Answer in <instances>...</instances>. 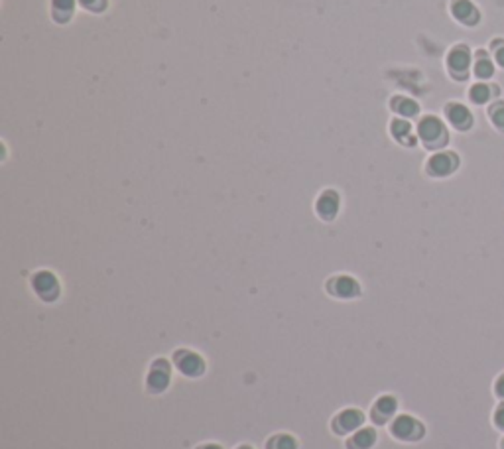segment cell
<instances>
[{"label":"cell","mask_w":504,"mask_h":449,"mask_svg":"<svg viewBox=\"0 0 504 449\" xmlns=\"http://www.w3.org/2000/svg\"><path fill=\"white\" fill-rule=\"evenodd\" d=\"M469 63H471V53H469V50H467L465 46H457V48L449 53V57H447V65H449L451 74L455 75L457 79H463V75L467 74Z\"/></svg>","instance_id":"cell-11"},{"label":"cell","mask_w":504,"mask_h":449,"mask_svg":"<svg viewBox=\"0 0 504 449\" xmlns=\"http://www.w3.org/2000/svg\"><path fill=\"white\" fill-rule=\"evenodd\" d=\"M418 132H420L421 142L431 150L443 146L447 142V130H445V126L440 118H435V116L421 118L420 125H418Z\"/></svg>","instance_id":"cell-1"},{"label":"cell","mask_w":504,"mask_h":449,"mask_svg":"<svg viewBox=\"0 0 504 449\" xmlns=\"http://www.w3.org/2000/svg\"><path fill=\"white\" fill-rule=\"evenodd\" d=\"M75 0H52L53 18L57 22H67L74 14Z\"/></svg>","instance_id":"cell-15"},{"label":"cell","mask_w":504,"mask_h":449,"mask_svg":"<svg viewBox=\"0 0 504 449\" xmlns=\"http://www.w3.org/2000/svg\"><path fill=\"white\" fill-rule=\"evenodd\" d=\"M469 97H471L472 103H477V105H483V103L489 101V97H491V89H489V87L483 83L472 85L471 91H469Z\"/></svg>","instance_id":"cell-19"},{"label":"cell","mask_w":504,"mask_h":449,"mask_svg":"<svg viewBox=\"0 0 504 449\" xmlns=\"http://www.w3.org/2000/svg\"><path fill=\"white\" fill-rule=\"evenodd\" d=\"M396 408H398V402H396V398L394 396H380L374 402V406L370 410V418L374 424L378 426H384L386 422H388L394 414H396Z\"/></svg>","instance_id":"cell-9"},{"label":"cell","mask_w":504,"mask_h":449,"mask_svg":"<svg viewBox=\"0 0 504 449\" xmlns=\"http://www.w3.org/2000/svg\"><path fill=\"white\" fill-rule=\"evenodd\" d=\"M503 449H504V439H503Z\"/></svg>","instance_id":"cell-28"},{"label":"cell","mask_w":504,"mask_h":449,"mask_svg":"<svg viewBox=\"0 0 504 449\" xmlns=\"http://www.w3.org/2000/svg\"><path fill=\"white\" fill-rule=\"evenodd\" d=\"M239 449H252V448H251V445H241Z\"/></svg>","instance_id":"cell-27"},{"label":"cell","mask_w":504,"mask_h":449,"mask_svg":"<svg viewBox=\"0 0 504 449\" xmlns=\"http://www.w3.org/2000/svg\"><path fill=\"white\" fill-rule=\"evenodd\" d=\"M491 118H493L494 126L504 130V103H494L491 106Z\"/></svg>","instance_id":"cell-21"},{"label":"cell","mask_w":504,"mask_h":449,"mask_svg":"<svg viewBox=\"0 0 504 449\" xmlns=\"http://www.w3.org/2000/svg\"><path fill=\"white\" fill-rule=\"evenodd\" d=\"M390 132H392V136L398 140V142H412L414 138H412V126H410V123H406V120H400V118H396V120H392V125H390ZM414 144V142H412Z\"/></svg>","instance_id":"cell-17"},{"label":"cell","mask_w":504,"mask_h":449,"mask_svg":"<svg viewBox=\"0 0 504 449\" xmlns=\"http://www.w3.org/2000/svg\"><path fill=\"white\" fill-rule=\"evenodd\" d=\"M365 422V414L357 410V408H346L343 412H339L333 422H331V428L335 431L337 436H346V434H353L363 426Z\"/></svg>","instance_id":"cell-6"},{"label":"cell","mask_w":504,"mask_h":449,"mask_svg":"<svg viewBox=\"0 0 504 449\" xmlns=\"http://www.w3.org/2000/svg\"><path fill=\"white\" fill-rule=\"evenodd\" d=\"M31 288L43 302H53L59 298V282L53 272L40 270L31 276Z\"/></svg>","instance_id":"cell-4"},{"label":"cell","mask_w":504,"mask_h":449,"mask_svg":"<svg viewBox=\"0 0 504 449\" xmlns=\"http://www.w3.org/2000/svg\"><path fill=\"white\" fill-rule=\"evenodd\" d=\"M459 166V158L455 156L453 152H440V154H433L428 162V174L433 178H445L453 174Z\"/></svg>","instance_id":"cell-7"},{"label":"cell","mask_w":504,"mask_h":449,"mask_svg":"<svg viewBox=\"0 0 504 449\" xmlns=\"http://www.w3.org/2000/svg\"><path fill=\"white\" fill-rule=\"evenodd\" d=\"M327 292L341 300H349V298H357L360 293V286L351 276H335L327 282Z\"/></svg>","instance_id":"cell-8"},{"label":"cell","mask_w":504,"mask_h":449,"mask_svg":"<svg viewBox=\"0 0 504 449\" xmlns=\"http://www.w3.org/2000/svg\"><path fill=\"white\" fill-rule=\"evenodd\" d=\"M377 443V431L372 428L357 429L351 438L346 439V449H370Z\"/></svg>","instance_id":"cell-13"},{"label":"cell","mask_w":504,"mask_h":449,"mask_svg":"<svg viewBox=\"0 0 504 449\" xmlns=\"http://www.w3.org/2000/svg\"><path fill=\"white\" fill-rule=\"evenodd\" d=\"M496 62L500 67H504V46L503 48H498V52H496Z\"/></svg>","instance_id":"cell-25"},{"label":"cell","mask_w":504,"mask_h":449,"mask_svg":"<svg viewBox=\"0 0 504 449\" xmlns=\"http://www.w3.org/2000/svg\"><path fill=\"white\" fill-rule=\"evenodd\" d=\"M195 449H223V448L217 445V443H205V445H200V448H195Z\"/></svg>","instance_id":"cell-26"},{"label":"cell","mask_w":504,"mask_h":449,"mask_svg":"<svg viewBox=\"0 0 504 449\" xmlns=\"http://www.w3.org/2000/svg\"><path fill=\"white\" fill-rule=\"evenodd\" d=\"M475 75L481 77V79L491 77V75H493V63L489 62L486 57H481V60L477 62V65H475Z\"/></svg>","instance_id":"cell-20"},{"label":"cell","mask_w":504,"mask_h":449,"mask_svg":"<svg viewBox=\"0 0 504 449\" xmlns=\"http://www.w3.org/2000/svg\"><path fill=\"white\" fill-rule=\"evenodd\" d=\"M169 378H172V366L166 359H156L146 376V388L152 394H160L169 387Z\"/></svg>","instance_id":"cell-5"},{"label":"cell","mask_w":504,"mask_h":449,"mask_svg":"<svg viewBox=\"0 0 504 449\" xmlns=\"http://www.w3.org/2000/svg\"><path fill=\"white\" fill-rule=\"evenodd\" d=\"M390 434L400 441H418V439L424 438L426 428L414 416L402 414L398 418H394L392 426H390Z\"/></svg>","instance_id":"cell-2"},{"label":"cell","mask_w":504,"mask_h":449,"mask_svg":"<svg viewBox=\"0 0 504 449\" xmlns=\"http://www.w3.org/2000/svg\"><path fill=\"white\" fill-rule=\"evenodd\" d=\"M266 449H298V441L290 434H276L266 441Z\"/></svg>","instance_id":"cell-18"},{"label":"cell","mask_w":504,"mask_h":449,"mask_svg":"<svg viewBox=\"0 0 504 449\" xmlns=\"http://www.w3.org/2000/svg\"><path fill=\"white\" fill-rule=\"evenodd\" d=\"M451 12L453 16L459 22H463V24L472 26V24L479 22V12H477V8L472 6L469 0H455L451 6Z\"/></svg>","instance_id":"cell-14"},{"label":"cell","mask_w":504,"mask_h":449,"mask_svg":"<svg viewBox=\"0 0 504 449\" xmlns=\"http://www.w3.org/2000/svg\"><path fill=\"white\" fill-rule=\"evenodd\" d=\"M494 392H496V396L503 398L504 400V375L496 380V385H494Z\"/></svg>","instance_id":"cell-24"},{"label":"cell","mask_w":504,"mask_h":449,"mask_svg":"<svg viewBox=\"0 0 504 449\" xmlns=\"http://www.w3.org/2000/svg\"><path fill=\"white\" fill-rule=\"evenodd\" d=\"M87 11H101L105 8V0H79Z\"/></svg>","instance_id":"cell-22"},{"label":"cell","mask_w":504,"mask_h":449,"mask_svg":"<svg viewBox=\"0 0 504 449\" xmlns=\"http://www.w3.org/2000/svg\"><path fill=\"white\" fill-rule=\"evenodd\" d=\"M494 424H496V428L504 431V402L494 412Z\"/></svg>","instance_id":"cell-23"},{"label":"cell","mask_w":504,"mask_h":449,"mask_svg":"<svg viewBox=\"0 0 504 449\" xmlns=\"http://www.w3.org/2000/svg\"><path fill=\"white\" fill-rule=\"evenodd\" d=\"M392 111H396L398 115L402 116H414L418 115V111H420V106L416 105L414 101H410L406 97H396V99H392Z\"/></svg>","instance_id":"cell-16"},{"label":"cell","mask_w":504,"mask_h":449,"mask_svg":"<svg viewBox=\"0 0 504 449\" xmlns=\"http://www.w3.org/2000/svg\"><path fill=\"white\" fill-rule=\"evenodd\" d=\"M172 363L183 376L195 378L205 373V361L195 351H189V349H178L172 357Z\"/></svg>","instance_id":"cell-3"},{"label":"cell","mask_w":504,"mask_h":449,"mask_svg":"<svg viewBox=\"0 0 504 449\" xmlns=\"http://www.w3.org/2000/svg\"><path fill=\"white\" fill-rule=\"evenodd\" d=\"M445 115H447L449 123H451L455 128H459V130L471 128L472 125L471 113H469L463 105H459V103H449V105L445 106Z\"/></svg>","instance_id":"cell-12"},{"label":"cell","mask_w":504,"mask_h":449,"mask_svg":"<svg viewBox=\"0 0 504 449\" xmlns=\"http://www.w3.org/2000/svg\"><path fill=\"white\" fill-rule=\"evenodd\" d=\"M315 209H317V215L323 221L335 219L337 211H339V193L333 191V189H326L317 199Z\"/></svg>","instance_id":"cell-10"}]
</instances>
